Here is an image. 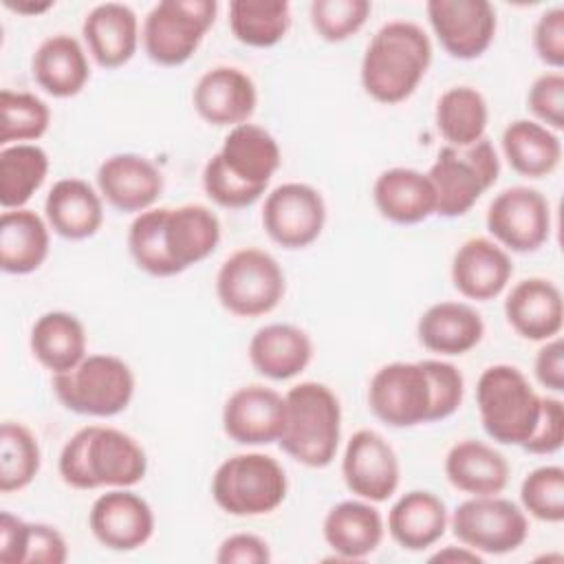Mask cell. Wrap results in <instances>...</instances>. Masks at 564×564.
<instances>
[{
  "label": "cell",
  "mask_w": 564,
  "mask_h": 564,
  "mask_svg": "<svg viewBox=\"0 0 564 564\" xmlns=\"http://www.w3.org/2000/svg\"><path fill=\"white\" fill-rule=\"evenodd\" d=\"M498 174L500 161L487 137L467 148L443 145L427 170L436 192V214L445 218L467 214L498 181Z\"/></svg>",
  "instance_id": "obj_9"
},
{
  "label": "cell",
  "mask_w": 564,
  "mask_h": 564,
  "mask_svg": "<svg viewBox=\"0 0 564 564\" xmlns=\"http://www.w3.org/2000/svg\"><path fill=\"white\" fill-rule=\"evenodd\" d=\"M513 273V262L496 240L469 238L452 258V282L456 291L476 302L498 297Z\"/></svg>",
  "instance_id": "obj_22"
},
{
  "label": "cell",
  "mask_w": 564,
  "mask_h": 564,
  "mask_svg": "<svg viewBox=\"0 0 564 564\" xmlns=\"http://www.w3.org/2000/svg\"><path fill=\"white\" fill-rule=\"evenodd\" d=\"M68 546L64 535L44 522H26L9 511L0 513L2 564H64Z\"/></svg>",
  "instance_id": "obj_35"
},
{
  "label": "cell",
  "mask_w": 564,
  "mask_h": 564,
  "mask_svg": "<svg viewBox=\"0 0 564 564\" xmlns=\"http://www.w3.org/2000/svg\"><path fill=\"white\" fill-rule=\"evenodd\" d=\"M432 64L427 33L410 20L386 22L368 42L361 59V86L379 104L408 99Z\"/></svg>",
  "instance_id": "obj_4"
},
{
  "label": "cell",
  "mask_w": 564,
  "mask_h": 564,
  "mask_svg": "<svg viewBox=\"0 0 564 564\" xmlns=\"http://www.w3.org/2000/svg\"><path fill=\"white\" fill-rule=\"evenodd\" d=\"M456 540L480 555H505L520 549L529 535V520L524 511L496 496H471L460 502L452 518Z\"/></svg>",
  "instance_id": "obj_13"
},
{
  "label": "cell",
  "mask_w": 564,
  "mask_h": 564,
  "mask_svg": "<svg viewBox=\"0 0 564 564\" xmlns=\"http://www.w3.org/2000/svg\"><path fill=\"white\" fill-rule=\"evenodd\" d=\"M341 476L346 487L361 500H388L401 478V467L392 445L375 430H357L344 449Z\"/></svg>",
  "instance_id": "obj_17"
},
{
  "label": "cell",
  "mask_w": 564,
  "mask_h": 564,
  "mask_svg": "<svg viewBox=\"0 0 564 564\" xmlns=\"http://www.w3.org/2000/svg\"><path fill=\"white\" fill-rule=\"evenodd\" d=\"M291 26V7L286 0H231L229 29L247 46H275Z\"/></svg>",
  "instance_id": "obj_39"
},
{
  "label": "cell",
  "mask_w": 564,
  "mask_h": 564,
  "mask_svg": "<svg viewBox=\"0 0 564 564\" xmlns=\"http://www.w3.org/2000/svg\"><path fill=\"white\" fill-rule=\"evenodd\" d=\"M527 106L538 123L549 130L564 128V75L560 70L540 75L527 95Z\"/></svg>",
  "instance_id": "obj_44"
},
{
  "label": "cell",
  "mask_w": 564,
  "mask_h": 564,
  "mask_svg": "<svg viewBox=\"0 0 564 564\" xmlns=\"http://www.w3.org/2000/svg\"><path fill=\"white\" fill-rule=\"evenodd\" d=\"M425 11L441 46L456 59H476L494 42L498 20L487 0H430Z\"/></svg>",
  "instance_id": "obj_16"
},
{
  "label": "cell",
  "mask_w": 564,
  "mask_h": 564,
  "mask_svg": "<svg viewBox=\"0 0 564 564\" xmlns=\"http://www.w3.org/2000/svg\"><path fill=\"white\" fill-rule=\"evenodd\" d=\"M416 335L430 352L465 355L480 344L485 322L465 302H436L419 317Z\"/></svg>",
  "instance_id": "obj_31"
},
{
  "label": "cell",
  "mask_w": 564,
  "mask_h": 564,
  "mask_svg": "<svg viewBox=\"0 0 564 564\" xmlns=\"http://www.w3.org/2000/svg\"><path fill=\"white\" fill-rule=\"evenodd\" d=\"M372 414L390 427L432 423L434 388L423 361H392L381 366L368 383Z\"/></svg>",
  "instance_id": "obj_12"
},
{
  "label": "cell",
  "mask_w": 564,
  "mask_h": 564,
  "mask_svg": "<svg viewBox=\"0 0 564 564\" xmlns=\"http://www.w3.org/2000/svg\"><path fill=\"white\" fill-rule=\"evenodd\" d=\"M449 524L445 502L425 489L403 494L388 511V533L405 551L434 546Z\"/></svg>",
  "instance_id": "obj_30"
},
{
  "label": "cell",
  "mask_w": 564,
  "mask_h": 564,
  "mask_svg": "<svg viewBox=\"0 0 564 564\" xmlns=\"http://www.w3.org/2000/svg\"><path fill=\"white\" fill-rule=\"evenodd\" d=\"M423 364L430 372L432 388H434L432 421H443L452 416L463 403V394H465L463 372L454 364L443 359H423Z\"/></svg>",
  "instance_id": "obj_45"
},
{
  "label": "cell",
  "mask_w": 564,
  "mask_h": 564,
  "mask_svg": "<svg viewBox=\"0 0 564 564\" xmlns=\"http://www.w3.org/2000/svg\"><path fill=\"white\" fill-rule=\"evenodd\" d=\"M48 223L33 209H4L0 216V269L11 275L33 273L51 249Z\"/></svg>",
  "instance_id": "obj_32"
},
{
  "label": "cell",
  "mask_w": 564,
  "mask_h": 564,
  "mask_svg": "<svg viewBox=\"0 0 564 564\" xmlns=\"http://www.w3.org/2000/svg\"><path fill=\"white\" fill-rule=\"evenodd\" d=\"M520 500L529 516L557 524L564 520V469L542 465L529 471L520 485Z\"/></svg>",
  "instance_id": "obj_42"
},
{
  "label": "cell",
  "mask_w": 564,
  "mask_h": 564,
  "mask_svg": "<svg viewBox=\"0 0 564 564\" xmlns=\"http://www.w3.org/2000/svg\"><path fill=\"white\" fill-rule=\"evenodd\" d=\"M533 48L546 66L555 70L564 66V7H551L538 18Z\"/></svg>",
  "instance_id": "obj_47"
},
{
  "label": "cell",
  "mask_w": 564,
  "mask_h": 564,
  "mask_svg": "<svg viewBox=\"0 0 564 564\" xmlns=\"http://www.w3.org/2000/svg\"><path fill=\"white\" fill-rule=\"evenodd\" d=\"M313 359V341L293 324H267L249 341V361L267 379L284 381L300 375Z\"/></svg>",
  "instance_id": "obj_29"
},
{
  "label": "cell",
  "mask_w": 564,
  "mask_h": 564,
  "mask_svg": "<svg viewBox=\"0 0 564 564\" xmlns=\"http://www.w3.org/2000/svg\"><path fill=\"white\" fill-rule=\"evenodd\" d=\"M57 469L73 489L134 487L145 478L148 456L123 430L86 425L64 443Z\"/></svg>",
  "instance_id": "obj_3"
},
{
  "label": "cell",
  "mask_w": 564,
  "mask_h": 564,
  "mask_svg": "<svg viewBox=\"0 0 564 564\" xmlns=\"http://www.w3.org/2000/svg\"><path fill=\"white\" fill-rule=\"evenodd\" d=\"M282 163L278 141L256 123L229 128L220 150L203 167L205 194L220 207L242 209L267 189Z\"/></svg>",
  "instance_id": "obj_2"
},
{
  "label": "cell",
  "mask_w": 564,
  "mask_h": 564,
  "mask_svg": "<svg viewBox=\"0 0 564 564\" xmlns=\"http://www.w3.org/2000/svg\"><path fill=\"white\" fill-rule=\"evenodd\" d=\"M198 117L218 128L247 123L258 104L253 79L236 66H214L205 70L192 93Z\"/></svg>",
  "instance_id": "obj_19"
},
{
  "label": "cell",
  "mask_w": 564,
  "mask_h": 564,
  "mask_svg": "<svg viewBox=\"0 0 564 564\" xmlns=\"http://www.w3.org/2000/svg\"><path fill=\"white\" fill-rule=\"evenodd\" d=\"M372 4L368 0H313L311 24L326 42H344L368 20Z\"/></svg>",
  "instance_id": "obj_43"
},
{
  "label": "cell",
  "mask_w": 564,
  "mask_h": 564,
  "mask_svg": "<svg viewBox=\"0 0 564 564\" xmlns=\"http://www.w3.org/2000/svg\"><path fill=\"white\" fill-rule=\"evenodd\" d=\"M82 35L101 68H119L137 53L139 18L123 2H101L86 13Z\"/></svg>",
  "instance_id": "obj_24"
},
{
  "label": "cell",
  "mask_w": 564,
  "mask_h": 564,
  "mask_svg": "<svg viewBox=\"0 0 564 564\" xmlns=\"http://www.w3.org/2000/svg\"><path fill=\"white\" fill-rule=\"evenodd\" d=\"M341 436V408L335 392L317 381H302L284 394V427L278 438L300 465L322 469L333 463Z\"/></svg>",
  "instance_id": "obj_5"
},
{
  "label": "cell",
  "mask_w": 564,
  "mask_h": 564,
  "mask_svg": "<svg viewBox=\"0 0 564 564\" xmlns=\"http://www.w3.org/2000/svg\"><path fill=\"white\" fill-rule=\"evenodd\" d=\"M286 280L278 260L262 249L242 247L216 273L218 302L238 317L271 313L284 297Z\"/></svg>",
  "instance_id": "obj_10"
},
{
  "label": "cell",
  "mask_w": 564,
  "mask_h": 564,
  "mask_svg": "<svg viewBox=\"0 0 564 564\" xmlns=\"http://www.w3.org/2000/svg\"><path fill=\"white\" fill-rule=\"evenodd\" d=\"M48 174V154L35 143H15L0 150V205L20 209L42 187Z\"/></svg>",
  "instance_id": "obj_38"
},
{
  "label": "cell",
  "mask_w": 564,
  "mask_h": 564,
  "mask_svg": "<svg viewBox=\"0 0 564 564\" xmlns=\"http://www.w3.org/2000/svg\"><path fill=\"white\" fill-rule=\"evenodd\" d=\"M216 0H161L141 26L143 51L154 64L181 66L203 42L216 20Z\"/></svg>",
  "instance_id": "obj_11"
},
{
  "label": "cell",
  "mask_w": 564,
  "mask_h": 564,
  "mask_svg": "<svg viewBox=\"0 0 564 564\" xmlns=\"http://www.w3.org/2000/svg\"><path fill=\"white\" fill-rule=\"evenodd\" d=\"M57 401L84 416H115L134 397V375L117 355H86L75 368L53 375Z\"/></svg>",
  "instance_id": "obj_8"
},
{
  "label": "cell",
  "mask_w": 564,
  "mask_h": 564,
  "mask_svg": "<svg viewBox=\"0 0 564 564\" xmlns=\"http://www.w3.org/2000/svg\"><path fill=\"white\" fill-rule=\"evenodd\" d=\"M97 187L115 209L141 214L152 209L163 192L161 170L141 154L119 152L108 156L97 170Z\"/></svg>",
  "instance_id": "obj_21"
},
{
  "label": "cell",
  "mask_w": 564,
  "mask_h": 564,
  "mask_svg": "<svg viewBox=\"0 0 564 564\" xmlns=\"http://www.w3.org/2000/svg\"><path fill=\"white\" fill-rule=\"evenodd\" d=\"M282 465L260 452L225 458L212 476V498L229 516L253 518L275 511L286 498Z\"/></svg>",
  "instance_id": "obj_7"
},
{
  "label": "cell",
  "mask_w": 564,
  "mask_h": 564,
  "mask_svg": "<svg viewBox=\"0 0 564 564\" xmlns=\"http://www.w3.org/2000/svg\"><path fill=\"white\" fill-rule=\"evenodd\" d=\"M372 200L379 214L397 225H414L436 214L432 181L412 167L383 170L372 185Z\"/></svg>",
  "instance_id": "obj_28"
},
{
  "label": "cell",
  "mask_w": 564,
  "mask_h": 564,
  "mask_svg": "<svg viewBox=\"0 0 564 564\" xmlns=\"http://www.w3.org/2000/svg\"><path fill=\"white\" fill-rule=\"evenodd\" d=\"M542 397L524 372L511 364L485 368L476 383V405L482 430L502 445H520L533 434Z\"/></svg>",
  "instance_id": "obj_6"
},
{
  "label": "cell",
  "mask_w": 564,
  "mask_h": 564,
  "mask_svg": "<svg viewBox=\"0 0 564 564\" xmlns=\"http://www.w3.org/2000/svg\"><path fill=\"white\" fill-rule=\"evenodd\" d=\"M500 143L511 170L529 178L549 176L562 161L560 137L533 119L511 121Z\"/></svg>",
  "instance_id": "obj_36"
},
{
  "label": "cell",
  "mask_w": 564,
  "mask_h": 564,
  "mask_svg": "<svg viewBox=\"0 0 564 564\" xmlns=\"http://www.w3.org/2000/svg\"><path fill=\"white\" fill-rule=\"evenodd\" d=\"M564 443V403L555 397H542L540 416L533 434L522 443L529 454H555Z\"/></svg>",
  "instance_id": "obj_46"
},
{
  "label": "cell",
  "mask_w": 564,
  "mask_h": 564,
  "mask_svg": "<svg viewBox=\"0 0 564 564\" xmlns=\"http://www.w3.org/2000/svg\"><path fill=\"white\" fill-rule=\"evenodd\" d=\"M487 231L502 249L529 253L551 234V207L542 192L527 185L502 189L487 207Z\"/></svg>",
  "instance_id": "obj_14"
},
{
  "label": "cell",
  "mask_w": 564,
  "mask_h": 564,
  "mask_svg": "<svg viewBox=\"0 0 564 564\" xmlns=\"http://www.w3.org/2000/svg\"><path fill=\"white\" fill-rule=\"evenodd\" d=\"M218 564H267L271 562V551L267 540H262L256 533H234L227 535L218 551H216Z\"/></svg>",
  "instance_id": "obj_48"
},
{
  "label": "cell",
  "mask_w": 564,
  "mask_h": 564,
  "mask_svg": "<svg viewBox=\"0 0 564 564\" xmlns=\"http://www.w3.org/2000/svg\"><path fill=\"white\" fill-rule=\"evenodd\" d=\"M29 346L46 370L66 372L86 357V328L73 313L48 311L33 322Z\"/></svg>",
  "instance_id": "obj_34"
},
{
  "label": "cell",
  "mask_w": 564,
  "mask_h": 564,
  "mask_svg": "<svg viewBox=\"0 0 564 564\" xmlns=\"http://www.w3.org/2000/svg\"><path fill=\"white\" fill-rule=\"evenodd\" d=\"M505 317L509 326L529 341L553 339L564 324L562 293L546 278H524L509 291Z\"/></svg>",
  "instance_id": "obj_23"
},
{
  "label": "cell",
  "mask_w": 564,
  "mask_h": 564,
  "mask_svg": "<svg viewBox=\"0 0 564 564\" xmlns=\"http://www.w3.org/2000/svg\"><path fill=\"white\" fill-rule=\"evenodd\" d=\"M322 533L339 560L357 562L375 553L383 540L386 524L379 509L368 500H341L328 509Z\"/></svg>",
  "instance_id": "obj_25"
},
{
  "label": "cell",
  "mask_w": 564,
  "mask_h": 564,
  "mask_svg": "<svg viewBox=\"0 0 564 564\" xmlns=\"http://www.w3.org/2000/svg\"><path fill=\"white\" fill-rule=\"evenodd\" d=\"M533 370L538 381L553 392L564 390V344L560 337L546 339L544 346L538 350Z\"/></svg>",
  "instance_id": "obj_49"
},
{
  "label": "cell",
  "mask_w": 564,
  "mask_h": 564,
  "mask_svg": "<svg viewBox=\"0 0 564 564\" xmlns=\"http://www.w3.org/2000/svg\"><path fill=\"white\" fill-rule=\"evenodd\" d=\"M55 2L46 0V2H11V0H4V7L15 11V13H24V15H37V13H44L53 7Z\"/></svg>",
  "instance_id": "obj_51"
},
{
  "label": "cell",
  "mask_w": 564,
  "mask_h": 564,
  "mask_svg": "<svg viewBox=\"0 0 564 564\" xmlns=\"http://www.w3.org/2000/svg\"><path fill=\"white\" fill-rule=\"evenodd\" d=\"M432 562H467V564H480L482 555L469 546H445L441 551H436L432 557Z\"/></svg>",
  "instance_id": "obj_50"
},
{
  "label": "cell",
  "mask_w": 564,
  "mask_h": 564,
  "mask_svg": "<svg viewBox=\"0 0 564 564\" xmlns=\"http://www.w3.org/2000/svg\"><path fill=\"white\" fill-rule=\"evenodd\" d=\"M51 126V108L33 93H0V145L37 141Z\"/></svg>",
  "instance_id": "obj_41"
},
{
  "label": "cell",
  "mask_w": 564,
  "mask_h": 564,
  "mask_svg": "<svg viewBox=\"0 0 564 564\" xmlns=\"http://www.w3.org/2000/svg\"><path fill=\"white\" fill-rule=\"evenodd\" d=\"M284 427V397L273 388L249 383L223 405V430L240 445L275 443Z\"/></svg>",
  "instance_id": "obj_20"
},
{
  "label": "cell",
  "mask_w": 564,
  "mask_h": 564,
  "mask_svg": "<svg viewBox=\"0 0 564 564\" xmlns=\"http://www.w3.org/2000/svg\"><path fill=\"white\" fill-rule=\"evenodd\" d=\"M44 216L48 227L66 240L90 238L104 223L101 194L84 178H59L46 194Z\"/></svg>",
  "instance_id": "obj_26"
},
{
  "label": "cell",
  "mask_w": 564,
  "mask_h": 564,
  "mask_svg": "<svg viewBox=\"0 0 564 564\" xmlns=\"http://www.w3.org/2000/svg\"><path fill=\"white\" fill-rule=\"evenodd\" d=\"M42 454L33 432L15 421L0 425V491L13 494L29 487L40 471Z\"/></svg>",
  "instance_id": "obj_40"
},
{
  "label": "cell",
  "mask_w": 564,
  "mask_h": 564,
  "mask_svg": "<svg viewBox=\"0 0 564 564\" xmlns=\"http://www.w3.org/2000/svg\"><path fill=\"white\" fill-rule=\"evenodd\" d=\"M88 527L101 546L128 553L152 538L154 513L148 500L130 491V487H115L93 502Z\"/></svg>",
  "instance_id": "obj_18"
},
{
  "label": "cell",
  "mask_w": 564,
  "mask_h": 564,
  "mask_svg": "<svg viewBox=\"0 0 564 564\" xmlns=\"http://www.w3.org/2000/svg\"><path fill=\"white\" fill-rule=\"evenodd\" d=\"M445 476L463 494L496 496L507 487L509 463L491 445L465 438L447 452Z\"/></svg>",
  "instance_id": "obj_33"
},
{
  "label": "cell",
  "mask_w": 564,
  "mask_h": 564,
  "mask_svg": "<svg viewBox=\"0 0 564 564\" xmlns=\"http://www.w3.org/2000/svg\"><path fill=\"white\" fill-rule=\"evenodd\" d=\"M434 119L441 137L447 141L445 145L467 148L485 137L489 110L480 90L452 86L438 97Z\"/></svg>",
  "instance_id": "obj_37"
},
{
  "label": "cell",
  "mask_w": 564,
  "mask_h": 564,
  "mask_svg": "<svg viewBox=\"0 0 564 564\" xmlns=\"http://www.w3.org/2000/svg\"><path fill=\"white\" fill-rule=\"evenodd\" d=\"M326 223V203L308 183H282L262 205V225L273 242L284 249H302L315 242Z\"/></svg>",
  "instance_id": "obj_15"
},
{
  "label": "cell",
  "mask_w": 564,
  "mask_h": 564,
  "mask_svg": "<svg viewBox=\"0 0 564 564\" xmlns=\"http://www.w3.org/2000/svg\"><path fill=\"white\" fill-rule=\"evenodd\" d=\"M218 242L220 220L198 203L145 209L128 229V251L134 264L156 278H170L203 262Z\"/></svg>",
  "instance_id": "obj_1"
},
{
  "label": "cell",
  "mask_w": 564,
  "mask_h": 564,
  "mask_svg": "<svg viewBox=\"0 0 564 564\" xmlns=\"http://www.w3.org/2000/svg\"><path fill=\"white\" fill-rule=\"evenodd\" d=\"M31 73L44 93L66 99L84 90L90 79V64L79 40L68 33H55L35 48Z\"/></svg>",
  "instance_id": "obj_27"
}]
</instances>
